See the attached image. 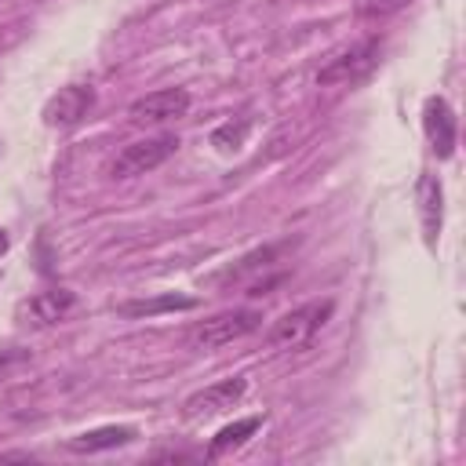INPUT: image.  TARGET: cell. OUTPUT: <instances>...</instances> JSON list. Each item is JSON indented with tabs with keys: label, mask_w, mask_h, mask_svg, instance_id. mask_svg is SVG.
<instances>
[{
	"label": "cell",
	"mask_w": 466,
	"mask_h": 466,
	"mask_svg": "<svg viewBox=\"0 0 466 466\" xmlns=\"http://www.w3.org/2000/svg\"><path fill=\"white\" fill-rule=\"evenodd\" d=\"M379 55H382V40H379V36H364V40L342 47L339 55H331V58L317 69V84H320V87H346V84H357V80H364V76L379 66Z\"/></svg>",
	"instance_id": "obj_2"
},
{
	"label": "cell",
	"mask_w": 466,
	"mask_h": 466,
	"mask_svg": "<svg viewBox=\"0 0 466 466\" xmlns=\"http://www.w3.org/2000/svg\"><path fill=\"white\" fill-rule=\"evenodd\" d=\"M411 0H357V18H386Z\"/></svg>",
	"instance_id": "obj_16"
},
{
	"label": "cell",
	"mask_w": 466,
	"mask_h": 466,
	"mask_svg": "<svg viewBox=\"0 0 466 466\" xmlns=\"http://www.w3.org/2000/svg\"><path fill=\"white\" fill-rule=\"evenodd\" d=\"M331 309H335V302H331V299L302 302V306L288 309L284 317H277V320L269 324L266 342H269V346H284V350H299V346H306V342H309V339L328 324Z\"/></svg>",
	"instance_id": "obj_1"
},
{
	"label": "cell",
	"mask_w": 466,
	"mask_h": 466,
	"mask_svg": "<svg viewBox=\"0 0 466 466\" xmlns=\"http://www.w3.org/2000/svg\"><path fill=\"white\" fill-rule=\"evenodd\" d=\"M193 306H197V299L167 291V295H157V299H135V302H120L116 309H120L124 317H157V313H175V309H193Z\"/></svg>",
	"instance_id": "obj_14"
},
{
	"label": "cell",
	"mask_w": 466,
	"mask_h": 466,
	"mask_svg": "<svg viewBox=\"0 0 466 466\" xmlns=\"http://www.w3.org/2000/svg\"><path fill=\"white\" fill-rule=\"evenodd\" d=\"M422 131L430 138V149L437 160H448L455 153V113L441 95H430L422 106Z\"/></svg>",
	"instance_id": "obj_9"
},
{
	"label": "cell",
	"mask_w": 466,
	"mask_h": 466,
	"mask_svg": "<svg viewBox=\"0 0 466 466\" xmlns=\"http://www.w3.org/2000/svg\"><path fill=\"white\" fill-rule=\"evenodd\" d=\"M262 317L255 309H229V313H215L208 320H200L193 331H189V346L193 350H218V346H229L251 331H258Z\"/></svg>",
	"instance_id": "obj_3"
},
{
	"label": "cell",
	"mask_w": 466,
	"mask_h": 466,
	"mask_svg": "<svg viewBox=\"0 0 466 466\" xmlns=\"http://www.w3.org/2000/svg\"><path fill=\"white\" fill-rule=\"evenodd\" d=\"M248 393V379L244 375H233V379H218L204 390H197L193 397H186L182 404V415L186 419H204V415H215V411H226L233 408L240 397Z\"/></svg>",
	"instance_id": "obj_6"
},
{
	"label": "cell",
	"mask_w": 466,
	"mask_h": 466,
	"mask_svg": "<svg viewBox=\"0 0 466 466\" xmlns=\"http://www.w3.org/2000/svg\"><path fill=\"white\" fill-rule=\"evenodd\" d=\"M419 218H422V240L433 248L441 240V222H444V189L441 178L422 171L419 178Z\"/></svg>",
	"instance_id": "obj_10"
},
{
	"label": "cell",
	"mask_w": 466,
	"mask_h": 466,
	"mask_svg": "<svg viewBox=\"0 0 466 466\" xmlns=\"http://www.w3.org/2000/svg\"><path fill=\"white\" fill-rule=\"evenodd\" d=\"M248 135H251V116H233L211 131V146L218 153H237L248 142Z\"/></svg>",
	"instance_id": "obj_15"
},
{
	"label": "cell",
	"mask_w": 466,
	"mask_h": 466,
	"mask_svg": "<svg viewBox=\"0 0 466 466\" xmlns=\"http://www.w3.org/2000/svg\"><path fill=\"white\" fill-rule=\"evenodd\" d=\"M277 258V248L269 244V248H255V251H248L240 262H233L229 269H222V273H215L211 277V284H218V288H229V284H240V280H248L251 273H258V269H266L269 262Z\"/></svg>",
	"instance_id": "obj_13"
},
{
	"label": "cell",
	"mask_w": 466,
	"mask_h": 466,
	"mask_svg": "<svg viewBox=\"0 0 466 466\" xmlns=\"http://www.w3.org/2000/svg\"><path fill=\"white\" fill-rule=\"evenodd\" d=\"M7 244H11V240H7V233H4V229H0V255H4V251H7Z\"/></svg>",
	"instance_id": "obj_18"
},
{
	"label": "cell",
	"mask_w": 466,
	"mask_h": 466,
	"mask_svg": "<svg viewBox=\"0 0 466 466\" xmlns=\"http://www.w3.org/2000/svg\"><path fill=\"white\" fill-rule=\"evenodd\" d=\"M186 109H189V91H182V87H164V91H149V95L135 98L131 109H127V116H131L135 124H167V120L182 116Z\"/></svg>",
	"instance_id": "obj_7"
},
{
	"label": "cell",
	"mask_w": 466,
	"mask_h": 466,
	"mask_svg": "<svg viewBox=\"0 0 466 466\" xmlns=\"http://www.w3.org/2000/svg\"><path fill=\"white\" fill-rule=\"evenodd\" d=\"M178 149V135H157V138H142V142H131L116 153V160L109 164V175L113 178H135V175H146L153 167H160L171 153Z\"/></svg>",
	"instance_id": "obj_4"
},
{
	"label": "cell",
	"mask_w": 466,
	"mask_h": 466,
	"mask_svg": "<svg viewBox=\"0 0 466 466\" xmlns=\"http://www.w3.org/2000/svg\"><path fill=\"white\" fill-rule=\"evenodd\" d=\"M91 106H95V87H87V84H66V87H58L47 102H44V124L47 127H73V124H80L87 113H91Z\"/></svg>",
	"instance_id": "obj_5"
},
{
	"label": "cell",
	"mask_w": 466,
	"mask_h": 466,
	"mask_svg": "<svg viewBox=\"0 0 466 466\" xmlns=\"http://www.w3.org/2000/svg\"><path fill=\"white\" fill-rule=\"evenodd\" d=\"M258 426H262V419H258V415H251V419H237V422L222 426V430L211 437V444H208V459H222V455L237 451V448H244V444H248V437H251Z\"/></svg>",
	"instance_id": "obj_12"
},
{
	"label": "cell",
	"mask_w": 466,
	"mask_h": 466,
	"mask_svg": "<svg viewBox=\"0 0 466 466\" xmlns=\"http://www.w3.org/2000/svg\"><path fill=\"white\" fill-rule=\"evenodd\" d=\"M76 306V295L69 288H47V291H36L29 295L22 306H18V320L22 324H33V328H47V324H58L66 320V313Z\"/></svg>",
	"instance_id": "obj_8"
},
{
	"label": "cell",
	"mask_w": 466,
	"mask_h": 466,
	"mask_svg": "<svg viewBox=\"0 0 466 466\" xmlns=\"http://www.w3.org/2000/svg\"><path fill=\"white\" fill-rule=\"evenodd\" d=\"M138 437L135 426H98V430H87V433H76L66 441L69 451H109V448H124Z\"/></svg>",
	"instance_id": "obj_11"
},
{
	"label": "cell",
	"mask_w": 466,
	"mask_h": 466,
	"mask_svg": "<svg viewBox=\"0 0 466 466\" xmlns=\"http://www.w3.org/2000/svg\"><path fill=\"white\" fill-rule=\"evenodd\" d=\"M22 357H25L22 350H0V375H7V371H11V368L22 360Z\"/></svg>",
	"instance_id": "obj_17"
}]
</instances>
